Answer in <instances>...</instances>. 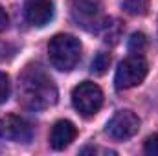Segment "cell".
<instances>
[{
    "label": "cell",
    "instance_id": "8fae6325",
    "mask_svg": "<svg viewBox=\"0 0 158 156\" xmlns=\"http://www.w3.org/2000/svg\"><path fill=\"white\" fill-rule=\"evenodd\" d=\"M145 46H147V37L143 35V33H132L131 35V39H129V51H132V53H142L143 50H145Z\"/></svg>",
    "mask_w": 158,
    "mask_h": 156
},
{
    "label": "cell",
    "instance_id": "5b68a950",
    "mask_svg": "<svg viewBox=\"0 0 158 156\" xmlns=\"http://www.w3.org/2000/svg\"><path fill=\"white\" fill-rule=\"evenodd\" d=\"M70 15L79 28L86 31H98L105 22L99 0H72Z\"/></svg>",
    "mask_w": 158,
    "mask_h": 156
},
{
    "label": "cell",
    "instance_id": "3957f363",
    "mask_svg": "<svg viewBox=\"0 0 158 156\" xmlns=\"http://www.w3.org/2000/svg\"><path fill=\"white\" fill-rule=\"evenodd\" d=\"M147 72H149V64H147L145 57L142 53H132L118 64L116 76H114V84L118 90H127V88L138 86L147 77Z\"/></svg>",
    "mask_w": 158,
    "mask_h": 156
},
{
    "label": "cell",
    "instance_id": "7a4b0ae2",
    "mask_svg": "<svg viewBox=\"0 0 158 156\" xmlns=\"http://www.w3.org/2000/svg\"><path fill=\"white\" fill-rule=\"evenodd\" d=\"M48 55L53 68L61 72H70L77 66L81 59V42L74 35L59 33L48 44Z\"/></svg>",
    "mask_w": 158,
    "mask_h": 156
},
{
    "label": "cell",
    "instance_id": "6da1fadb",
    "mask_svg": "<svg viewBox=\"0 0 158 156\" xmlns=\"http://www.w3.org/2000/svg\"><path fill=\"white\" fill-rule=\"evenodd\" d=\"M19 101L30 110H44L57 103V86L40 64H28L19 76Z\"/></svg>",
    "mask_w": 158,
    "mask_h": 156
},
{
    "label": "cell",
    "instance_id": "5bb4252c",
    "mask_svg": "<svg viewBox=\"0 0 158 156\" xmlns=\"http://www.w3.org/2000/svg\"><path fill=\"white\" fill-rule=\"evenodd\" d=\"M143 151H145V154H149V156H158V132L145 140Z\"/></svg>",
    "mask_w": 158,
    "mask_h": 156
},
{
    "label": "cell",
    "instance_id": "9a60e30c",
    "mask_svg": "<svg viewBox=\"0 0 158 156\" xmlns=\"http://www.w3.org/2000/svg\"><path fill=\"white\" fill-rule=\"evenodd\" d=\"M7 22H9V18H7V13H6V9L0 6V33L7 28Z\"/></svg>",
    "mask_w": 158,
    "mask_h": 156
},
{
    "label": "cell",
    "instance_id": "277c9868",
    "mask_svg": "<svg viewBox=\"0 0 158 156\" xmlns=\"http://www.w3.org/2000/svg\"><path fill=\"white\" fill-rule=\"evenodd\" d=\"M72 105L81 116H96L103 105V92L92 81H83L72 90Z\"/></svg>",
    "mask_w": 158,
    "mask_h": 156
},
{
    "label": "cell",
    "instance_id": "4fadbf2b",
    "mask_svg": "<svg viewBox=\"0 0 158 156\" xmlns=\"http://www.w3.org/2000/svg\"><path fill=\"white\" fill-rule=\"evenodd\" d=\"M9 94H11V84H9V77H7V76H6L4 72H0V105L7 101Z\"/></svg>",
    "mask_w": 158,
    "mask_h": 156
},
{
    "label": "cell",
    "instance_id": "ba28073f",
    "mask_svg": "<svg viewBox=\"0 0 158 156\" xmlns=\"http://www.w3.org/2000/svg\"><path fill=\"white\" fill-rule=\"evenodd\" d=\"M24 17L35 28L46 26L53 18V2L52 0H26Z\"/></svg>",
    "mask_w": 158,
    "mask_h": 156
},
{
    "label": "cell",
    "instance_id": "9c48e42d",
    "mask_svg": "<svg viewBox=\"0 0 158 156\" xmlns=\"http://www.w3.org/2000/svg\"><path fill=\"white\" fill-rule=\"evenodd\" d=\"M77 136V129L72 121L68 119H59L53 127H52V132H50V145L52 149L55 151H63L66 149Z\"/></svg>",
    "mask_w": 158,
    "mask_h": 156
},
{
    "label": "cell",
    "instance_id": "8992f818",
    "mask_svg": "<svg viewBox=\"0 0 158 156\" xmlns=\"http://www.w3.org/2000/svg\"><path fill=\"white\" fill-rule=\"evenodd\" d=\"M140 129V117L132 110H118L114 116L107 121L105 132L118 142H125L132 138Z\"/></svg>",
    "mask_w": 158,
    "mask_h": 156
},
{
    "label": "cell",
    "instance_id": "7c38bea8",
    "mask_svg": "<svg viewBox=\"0 0 158 156\" xmlns=\"http://www.w3.org/2000/svg\"><path fill=\"white\" fill-rule=\"evenodd\" d=\"M125 9L131 13V15H143L147 13V0H125Z\"/></svg>",
    "mask_w": 158,
    "mask_h": 156
},
{
    "label": "cell",
    "instance_id": "30bf717a",
    "mask_svg": "<svg viewBox=\"0 0 158 156\" xmlns=\"http://www.w3.org/2000/svg\"><path fill=\"white\" fill-rule=\"evenodd\" d=\"M109 66H110V55L105 53V51H99V53L94 57L92 64H90V72L96 74V76H101V74L107 72Z\"/></svg>",
    "mask_w": 158,
    "mask_h": 156
},
{
    "label": "cell",
    "instance_id": "52a82bcc",
    "mask_svg": "<svg viewBox=\"0 0 158 156\" xmlns=\"http://www.w3.org/2000/svg\"><path fill=\"white\" fill-rule=\"evenodd\" d=\"M0 138L15 143H28L33 138V127L24 117L9 114L0 117Z\"/></svg>",
    "mask_w": 158,
    "mask_h": 156
}]
</instances>
